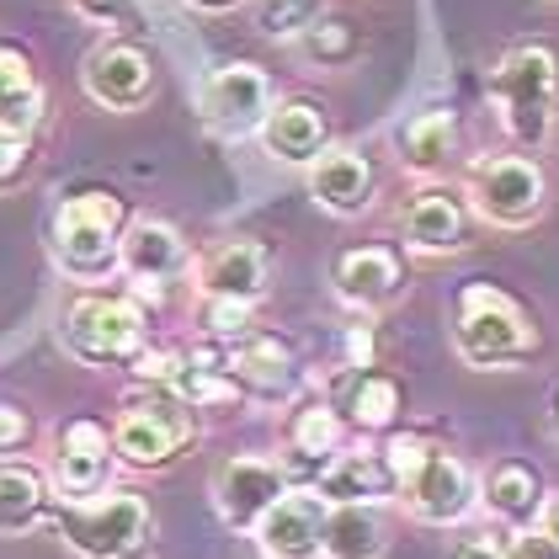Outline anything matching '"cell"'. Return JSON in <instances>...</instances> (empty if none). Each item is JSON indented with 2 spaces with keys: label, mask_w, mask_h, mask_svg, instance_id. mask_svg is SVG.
Instances as JSON below:
<instances>
[{
  "label": "cell",
  "mask_w": 559,
  "mask_h": 559,
  "mask_svg": "<svg viewBox=\"0 0 559 559\" xmlns=\"http://www.w3.org/2000/svg\"><path fill=\"white\" fill-rule=\"evenodd\" d=\"M507 559H559V549L538 527H516L512 538H507Z\"/></svg>",
  "instance_id": "e575fe53"
},
{
  "label": "cell",
  "mask_w": 559,
  "mask_h": 559,
  "mask_svg": "<svg viewBox=\"0 0 559 559\" xmlns=\"http://www.w3.org/2000/svg\"><path fill=\"white\" fill-rule=\"evenodd\" d=\"M261 144L272 160L283 166H309L325 144H331V129H325V112L314 102H277L266 118H261Z\"/></svg>",
  "instance_id": "e0dca14e"
},
{
  "label": "cell",
  "mask_w": 559,
  "mask_h": 559,
  "mask_svg": "<svg viewBox=\"0 0 559 559\" xmlns=\"http://www.w3.org/2000/svg\"><path fill=\"white\" fill-rule=\"evenodd\" d=\"M203 325H209V336H218V342H235V336L251 331V304L203 299Z\"/></svg>",
  "instance_id": "4dcf8cb0"
},
{
  "label": "cell",
  "mask_w": 559,
  "mask_h": 559,
  "mask_svg": "<svg viewBox=\"0 0 559 559\" xmlns=\"http://www.w3.org/2000/svg\"><path fill=\"white\" fill-rule=\"evenodd\" d=\"M448 559H507V544L490 533H469V538L448 544Z\"/></svg>",
  "instance_id": "d590c367"
},
{
  "label": "cell",
  "mask_w": 559,
  "mask_h": 559,
  "mask_svg": "<svg viewBox=\"0 0 559 559\" xmlns=\"http://www.w3.org/2000/svg\"><path fill=\"white\" fill-rule=\"evenodd\" d=\"M533 527H538V533H544V538L559 549V496H555V501H544V512H538V522H533Z\"/></svg>",
  "instance_id": "8d00e7d4"
},
{
  "label": "cell",
  "mask_w": 559,
  "mask_h": 559,
  "mask_svg": "<svg viewBox=\"0 0 559 559\" xmlns=\"http://www.w3.org/2000/svg\"><path fill=\"white\" fill-rule=\"evenodd\" d=\"M187 5H198V11H229V5H240V0H187Z\"/></svg>",
  "instance_id": "f35d334b"
},
{
  "label": "cell",
  "mask_w": 559,
  "mask_h": 559,
  "mask_svg": "<svg viewBox=\"0 0 559 559\" xmlns=\"http://www.w3.org/2000/svg\"><path fill=\"white\" fill-rule=\"evenodd\" d=\"M555 437H559V394H555Z\"/></svg>",
  "instance_id": "ab89813d"
},
{
  "label": "cell",
  "mask_w": 559,
  "mask_h": 559,
  "mask_svg": "<svg viewBox=\"0 0 559 559\" xmlns=\"http://www.w3.org/2000/svg\"><path fill=\"white\" fill-rule=\"evenodd\" d=\"M118 266L139 277V283H171L176 272L187 266V246L171 224L160 218H133L118 240Z\"/></svg>",
  "instance_id": "ffe728a7"
},
{
  "label": "cell",
  "mask_w": 559,
  "mask_h": 559,
  "mask_svg": "<svg viewBox=\"0 0 559 559\" xmlns=\"http://www.w3.org/2000/svg\"><path fill=\"white\" fill-rule=\"evenodd\" d=\"M288 469L272 464V459H257V453H240V459H224L214 469V512L224 516V527L235 533H257V522L283 496H288Z\"/></svg>",
  "instance_id": "9c48e42d"
},
{
  "label": "cell",
  "mask_w": 559,
  "mask_h": 559,
  "mask_svg": "<svg viewBox=\"0 0 559 559\" xmlns=\"http://www.w3.org/2000/svg\"><path fill=\"white\" fill-rule=\"evenodd\" d=\"M346 352H352V362H357V368H368V357H373V336H368V331H352V336H346Z\"/></svg>",
  "instance_id": "74e56055"
},
{
  "label": "cell",
  "mask_w": 559,
  "mask_h": 559,
  "mask_svg": "<svg viewBox=\"0 0 559 559\" xmlns=\"http://www.w3.org/2000/svg\"><path fill=\"white\" fill-rule=\"evenodd\" d=\"M320 11H325V0H261L257 27L266 38H299Z\"/></svg>",
  "instance_id": "f546056e"
},
{
  "label": "cell",
  "mask_w": 559,
  "mask_h": 559,
  "mask_svg": "<svg viewBox=\"0 0 559 559\" xmlns=\"http://www.w3.org/2000/svg\"><path fill=\"white\" fill-rule=\"evenodd\" d=\"M400 224H405V246L416 257H453V251H464V203L453 192H442V187L416 192Z\"/></svg>",
  "instance_id": "d6986e66"
},
{
  "label": "cell",
  "mask_w": 559,
  "mask_h": 559,
  "mask_svg": "<svg viewBox=\"0 0 559 559\" xmlns=\"http://www.w3.org/2000/svg\"><path fill=\"white\" fill-rule=\"evenodd\" d=\"M479 501L490 507V516H501L507 527H533L538 512H544V479L533 464H516V459H501L496 469L485 474V485H479Z\"/></svg>",
  "instance_id": "7402d4cb"
},
{
  "label": "cell",
  "mask_w": 559,
  "mask_h": 559,
  "mask_svg": "<svg viewBox=\"0 0 559 559\" xmlns=\"http://www.w3.org/2000/svg\"><path fill=\"white\" fill-rule=\"evenodd\" d=\"M75 11L96 22V27H118V33H129L133 16H139V5L133 0H75Z\"/></svg>",
  "instance_id": "1f68e13d"
},
{
  "label": "cell",
  "mask_w": 559,
  "mask_h": 559,
  "mask_svg": "<svg viewBox=\"0 0 559 559\" xmlns=\"http://www.w3.org/2000/svg\"><path fill=\"white\" fill-rule=\"evenodd\" d=\"M27 166H33V139L0 133V192H5V187H16Z\"/></svg>",
  "instance_id": "d6a6232c"
},
{
  "label": "cell",
  "mask_w": 559,
  "mask_h": 559,
  "mask_svg": "<svg viewBox=\"0 0 559 559\" xmlns=\"http://www.w3.org/2000/svg\"><path fill=\"white\" fill-rule=\"evenodd\" d=\"M314 496L325 507H379L394 496V479L379 453H331V464L314 474Z\"/></svg>",
  "instance_id": "ac0fdd59"
},
{
  "label": "cell",
  "mask_w": 559,
  "mask_h": 559,
  "mask_svg": "<svg viewBox=\"0 0 559 559\" xmlns=\"http://www.w3.org/2000/svg\"><path fill=\"white\" fill-rule=\"evenodd\" d=\"M464 198L474 203V214L485 224L527 229L533 218H544V209H549V176L527 155H479L469 166Z\"/></svg>",
  "instance_id": "ba28073f"
},
{
  "label": "cell",
  "mask_w": 559,
  "mask_h": 559,
  "mask_svg": "<svg viewBox=\"0 0 559 559\" xmlns=\"http://www.w3.org/2000/svg\"><path fill=\"white\" fill-rule=\"evenodd\" d=\"M283 437H288L294 464H304V469L320 474L325 464H331V453L342 448V416H336L331 405H299V411L288 416Z\"/></svg>",
  "instance_id": "484cf974"
},
{
  "label": "cell",
  "mask_w": 559,
  "mask_h": 559,
  "mask_svg": "<svg viewBox=\"0 0 559 559\" xmlns=\"http://www.w3.org/2000/svg\"><path fill=\"white\" fill-rule=\"evenodd\" d=\"M325 538V501L314 490H288L257 522V544L266 559H320Z\"/></svg>",
  "instance_id": "5bb4252c"
},
{
  "label": "cell",
  "mask_w": 559,
  "mask_h": 559,
  "mask_svg": "<svg viewBox=\"0 0 559 559\" xmlns=\"http://www.w3.org/2000/svg\"><path fill=\"white\" fill-rule=\"evenodd\" d=\"M64 352L86 368H129L144 352V309L118 294H81L64 309Z\"/></svg>",
  "instance_id": "8992f818"
},
{
  "label": "cell",
  "mask_w": 559,
  "mask_h": 559,
  "mask_svg": "<svg viewBox=\"0 0 559 559\" xmlns=\"http://www.w3.org/2000/svg\"><path fill=\"white\" fill-rule=\"evenodd\" d=\"M346 421L357 431H389L400 416V384L389 373H357L346 389Z\"/></svg>",
  "instance_id": "83f0119b"
},
{
  "label": "cell",
  "mask_w": 559,
  "mask_h": 559,
  "mask_svg": "<svg viewBox=\"0 0 559 559\" xmlns=\"http://www.w3.org/2000/svg\"><path fill=\"white\" fill-rule=\"evenodd\" d=\"M48 516V479L33 464L0 459V538H22Z\"/></svg>",
  "instance_id": "d4e9b609"
},
{
  "label": "cell",
  "mask_w": 559,
  "mask_h": 559,
  "mask_svg": "<svg viewBox=\"0 0 559 559\" xmlns=\"http://www.w3.org/2000/svg\"><path fill=\"white\" fill-rule=\"evenodd\" d=\"M81 86L96 107H107V112H139L150 96H155V64H150V53L129 38H107V44H96L86 53V64H81Z\"/></svg>",
  "instance_id": "30bf717a"
},
{
  "label": "cell",
  "mask_w": 559,
  "mask_h": 559,
  "mask_svg": "<svg viewBox=\"0 0 559 559\" xmlns=\"http://www.w3.org/2000/svg\"><path fill=\"white\" fill-rule=\"evenodd\" d=\"M192 405L166 384H150L144 400H129L118 427H112V453L133 469H166L181 459V448L192 442Z\"/></svg>",
  "instance_id": "52a82bcc"
},
{
  "label": "cell",
  "mask_w": 559,
  "mask_h": 559,
  "mask_svg": "<svg viewBox=\"0 0 559 559\" xmlns=\"http://www.w3.org/2000/svg\"><path fill=\"white\" fill-rule=\"evenodd\" d=\"M59 538L81 559H144L155 549V516L133 490H102L91 501H59Z\"/></svg>",
  "instance_id": "3957f363"
},
{
  "label": "cell",
  "mask_w": 559,
  "mask_h": 559,
  "mask_svg": "<svg viewBox=\"0 0 559 559\" xmlns=\"http://www.w3.org/2000/svg\"><path fill=\"white\" fill-rule=\"evenodd\" d=\"M309 198L314 209L336 218H357L373 209V166L368 155L346 150V144H325L314 160H309Z\"/></svg>",
  "instance_id": "4fadbf2b"
},
{
  "label": "cell",
  "mask_w": 559,
  "mask_h": 559,
  "mask_svg": "<svg viewBox=\"0 0 559 559\" xmlns=\"http://www.w3.org/2000/svg\"><path fill=\"white\" fill-rule=\"evenodd\" d=\"M389 527L379 507H325V538L320 555L325 559H384Z\"/></svg>",
  "instance_id": "cb8c5ba5"
},
{
  "label": "cell",
  "mask_w": 559,
  "mask_h": 559,
  "mask_svg": "<svg viewBox=\"0 0 559 559\" xmlns=\"http://www.w3.org/2000/svg\"><path fill=\"white\" fill-rule=\"evenodd\" d=\"M299 53L314 70H346V64L362 53V38H357V27L342 22V16H314L299 33Z\"/></svg>",
  "instance_id": "f1b7e54d"
},
{
  "label": "cell",
  "mask_w": 559,
  "mask_h": 559,
  "mask_svg": "<svg viewBox=\"0 0 559 559\" xmlns=\"http://www.w3.org/2000/svg\"><path fill=\"white\" fill-rule=\"evenodd\" d=\"M490 102L501 112V123L516 144L538 150L555 133L559 112V59L544 44H516L501 53V64L490 70Z\"/></svg>",
  "instance_id": "7a4b0ae2"
},
{
  "label": "cell",
  "mask_w": 559,
  "mask_h": 559,
  "mask_svg": "<svg viewBox=\"0 0 559 559\" xmlns=\"http://www.w3.org/2000/svg\"><path fill=\"white\" fill-rule=\"evenodd\" d=\"M198 288H203V299L257 304L266 294V251L257 240H224L198 261Z\"/></svg>",
  "instance_id": "2e32d148"
},
{
  "label": "cell",
  "mask_w": 559,
  "mask_h": 559,
  "mask_svg": "<svg viewBox=\"0 0 559 559\" xmlns=\"http://www.w3.org/2000/svg\"><path fill=\"white\" fill-rule=\"evenodd\" d=\"M218 357H224V373L240 389H251V394H283V389L294 384V352L277 342V336L246 331V336H235V342L224 346Z\"/></svg>",
  "instance_id": "44dd1931"
},
{
  "label": "cell",
  "mask_w": 559,
  "mask_h": 559,
  "mask_svg": "<svg viewBox=\"0 0 559 559\" xmlns=\"http://www.w3.org/2000/svg\"><path fill=\"white\" fill-rule=\"evenodd\" d=\"M533 325L527 314L516 309V299H507L501 288L490 283H474L459 294V320H453V352L464 368H512V362H527L533 357Z\"/></svg>",
  "instance_id": "5b68a950"
},
{
  "label": "cell",
  "mask_w": 559,
  "mask_h": 559,
  "mask_svg": "<svg viewBox=\"0 0 559 559\" xmlns=\"http://www.w3.org/2000/svg\"><path fill=\"white\" fill-rule=\"evenodd\" d=\"M453 144H459L453 112H421V118H411V123L400 129V155H405L411 171H421V176L442 171L448 155H453Z\"/></svg>",
  "instance_id": "4316f807"
},
{
  "label": "cell",
  "mask_w": 559,
  "mask_h": 559,
  "mask_svg": "<svg viewBox=\"0 0 559 559\" xmlns=\"http://www.w3.org/2000/svg\"><path fill=\"white\" fill-rule=\"evenodd\" d=\"M129 229V209L118 192H102V187H86L75 198L59 203L53 214V261L81 277V283H96L107 272H118V240Z\"/></svg>",
  "instance_id": "277c9868"
},
{
  "label": "cell",
  "mask_w": 559,
  "mask_h": 559,
  "mask_svg": "<svg viewBox=\"0 0 559 559\" xmlns=\"http://www.w3.org/2000/svg\"><path fill=\"white\" fill-rule=\"evenodd\" d=\"M27 442H33V416L16 411V405H0V459L22 453Z\"/></svg>",
  "instance_id": "836d02e7"
},
{
  "label": "cell",
  "mask_w": 559,
  "mask_h": 559,
  "mask_svg": "<svg viewBox=\"0 0 559 559\" xmlns=\"http://www.w3.org/2000/svg\"><path fill=\"white\" fill-rule=\"evenodd\" d=\"M331 283H336V294L352 309H384V304L400 299L405 272H400V257L389 246H352V251L336 257Z\"/></svg>",
  "instance_id": "9a60e30c"
},
{
  "label": "cell",
  "mask_w": 559,
  "mask_h": 559,
  "mask_svg": "<svg viewBox=\"0 0 559 559\" xmlns=\"http://www.w3.org/2000/svg\"><path fill=\"white\" fill-rule=\"evenodd\" d=\"M198 107H203L209 129H218L224 139H246L272 112V81L257 64H218L214 75L203 81Z\"/></svg>",
  "instance_id": "8fae6325"
},
{
  "label": "cell",
  "mask_w": 559,
  "mask_h": 559,
  "mask_svg": "<svg viewBox=\"0 0 559 559\" xmlns=\"http://www.w3.org/2000/svg\"><path fill=\"white\" fill-rule=\"evenodd\" d=\"M384 469L394 479V496L405 501V512L427 527H448V522H464L479 501V485L464 469V459H453L448 448H437L427 437H389L384 442Z\"/></svg>",
  "instance_id": "6da1fadb"
},
{
  "label": "cell",
  "mask_w": 559,
  "mask_h": 559,
  "mask_svg": "<svg viewBox=\"0 0 559 559\" xmlns=\"http://www.w3.org/2000/svg\"><path fill=\"white\" fill-rule=\"evenodd\" d=\"M38 118H44V91L33 75V59L16 44H0V133L33 139Z\"/></svg>",
  "instance_id": "603a6c76"
},
{
  "label": "cell",
  "mask_w": 559,
  "mask_h": 559,
  "mask_svg": "<svg viewBox=\"0 0 559 559\" xmlns=\"http://www.w3.org/2000/svg\"><path fill=\"white\" fill-rule=\"evenodd\" d=\"M112 437L107 427H96V421H70L64 437H59V459H53V490H59V501H91V496H102L107 490V479H112Z\"/></svg>",
  "instance_id": "7c38bea8"
}]
</instances>
